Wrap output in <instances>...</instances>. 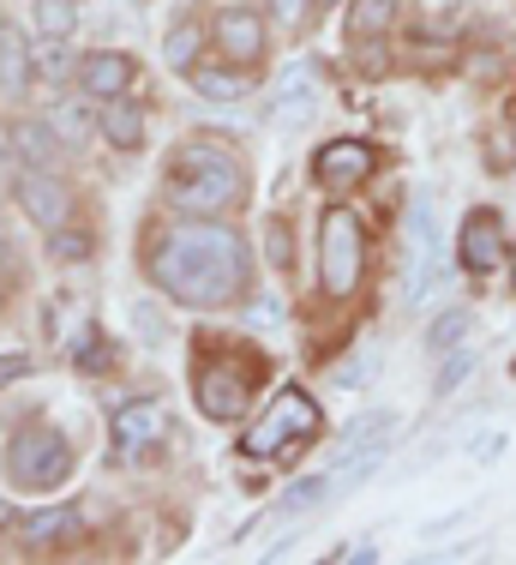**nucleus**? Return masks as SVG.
Masks as SVG:
<instances>
[{
	"label": "nucleus",
	"instance_id": "1",
	"mask_svg": "<svg viewBox=\"0 0 516 565\" xmlns=\"http://www.w3.org/2000/svg\"><path fill=\"white\" fill-rule=\"evenodd\" d=\"M252 253L247 241L235 235L228 223H211V217H181L169 223L162 235L151 241V282L162 295H174L181 307H235L252 282Z\"/></svg>",
	"mask_w": 516,
	"mask_h": 565
},
{
	"label": "nucleus",
	"instance_id": "2",
	"mask_svg": "<svg viewBox=\"0 0 516 565\" xmlns=\"http://www.w3.org/2000/svg\"><path fill=\"white\" fill-rule=\"evenodd\" d=\"M169 199L193 217H216V211H235L247 199V169L228 151L223 139H193L174 151L169 169Z\"/></svg>",
	"mask_w": 516,
	"mask_h": 565
},
{
	"label": "nucleus",
	"instance_id": "3",
	"mask_svg": "<svg viewBox=\"0 0 516 565\" xmlns=\"http://www.w3.org/2000/svg\"><path fill=\"white\" fill-rule=\"evenodd\" d=\"M258 385H265V361H240L235 349H211L205 361H193V397L211 422H240L252 409Z\"/></svg>",
	"mask_w": 516,
	"mask_h": 565
},
{
	"label": "nucleus",
	"instance_id": "4",
	"mask_svg": "<svg viewBox=\"0 0 516 565\" xmlns=\"http://www.w3.org/2000/svg\"><path fill=\"white\" fill-rule=\"evenodd\" d=\"M73 476V446L66 434H54L49 422H31L7 439V481L24 493H49Z\"/></svg>",
	"mask_w": 516,
	"mask_h": 565
},
{
	"label": "nucleus",
	"instance_id": "5",
	"mask_svg": "<svg viewBox=\"0 0 516 565\" xmlns=\"http://www.w3.org/2000/svg\"><path fill=\"white\" fill-rule=\"evenodd\" d=\"M361 271H366V228L355 211L336 205L319 228V277H324V295L343 301V295L361 289Z\"/></svg>",
	"mask_w": 516,
	"mask_h": 565
},
{
	"label": "nucleus",
	"instance_id": "6",
	"mask_svg": "<svg viewBox=\"0 0 516 565\" xmlns=\"http://www.w3.org/2000/svg\"><path fill=\"white\" fill-rule=\"evenodd\" d=\"M319 434H324L319 403H312L307 392H282L277 403H270V415H265V422H258L252 434L240 439V451H247V457H277V451L312 446Z\"/></svg>",
	"mask_w": 516,
	"mask_h": 565
},
{
	"label": "nucleus",
	"instance_id": "7",
	"mask_svg": "<svg viewBox=\"0 0 516 565\" xmlns=\"http://www.w3.org/2000/svg\"><path fill=\"white\" fill-rule=\"evenodd\" d=\"M211 43L223 49L228 66H258L265 61V19H258L252 7H228V12H216Z\"/></svg>",
	"mask_w": 516,
	"mask_h": 565
},
{
	"label": "nucleus",
	"instance_id": "8",
	"mask_svg": "<svg viewBox=\"0 0 516 565\" xmlns=\"http://www.w3.org/2000/svg\"><path fill=\"white\" fill-rule=\"evenodd\" d=\"M12 199H19L24 217L43 223V228H61L66 217H73V193L54 181V169H24L19 181H12Z\"/></svg>",
	"mask_w": 516,
	"mask_h": 565
},
{
	"label": "nucleus",
	"instance_id": "9",
	"mask_svg": "<svg viewBox=\"0 0 516 565\" xmlns=\"http://www.w3.org/2000/svg\"><path fill=\"white\" fill-rule=\"evenodd\" d=\"M312 174H319V186H331V193H355L366 174H373V145L366 139H331L312 157Z\"/></svg>",
	"mask_w": 516,
	"mask_h": 565
},
{
	"label": "nucleus",
	"instance_id": "10",
	"mask_svg": "<svg viewBox=\"0 0 516 565\" xmlns=\"http://www.w3.org/2000/svg\"><path fill=\"white\" fill-rule=\"evenodd\" d=\"M456 259H463L474 277L498 271V265L510 259V253H505V223H498V211H474V217L463 223V235H456Z\"/></svg>",
	"mask_w": 516,
	"mask_h": 565
},
{
	"label": "nucleus",
	"instance_id": "11",
	"mask_svg": "<svg viewBox=\"0 0 516 565\" xmlns=\"http://www.w3.org/2000/svg\"><path fill=\"white\" fill-rule=\"evenodd\" d=\"M132 78H139V61H132V55H120V49H97V55H85V61H78V85H85L97 103L120 97V90H127Z\"/></svg>",
	"mask_w": 516,
	"mask_h": 565
},
{
	"label": "nucleus",
	"instance_id": "12",
	"mask_svg": "<svg viewBox=\"0 0 516 565\" xmlns=\"http://www.w3.org/2000/svg\"><path fill=\"white\" fill-rule=\"evenodd\" d=\"M108 434H115V451L120 457H139L162 434V409H157V403H120L115 422H108Z\"/></svg>",
	"mask_w": 516,
	"mask_h": 565
},
{
	"label": "nucleus",
	"instance_id": "13",
	"mask_svg": "<svg viewBox=\"0 0 516 565\" xmlns=\"http://www.w3.org/2000/svg\"><path fill=\"white\" fill-rule=\"evenodd\" d=\"M31 78H36L31 43H24V31L12 19H0V90H7V97H24V90H31Z\"/></svg>",
	"mask_w": 516,
	"mask_h": 565
},
{
	"label": "nucleus",
	"instance_id": "14",
	"mask_svg": "<svg viewBox=\"0 0 516 565\" xmlns=\"http://www.w3.org/2000/svg\"><path fill=\"white\" fill-rule=\"evenodd\" d=\"M7 145H12V157H19L24 169H54L61 163V132H54L49 120H12Z\"/></svg>",
	"mask_w": 516,
	"mask_h": 565
},
{
	"label": "nucleus",
	"instance_id": "15",
	"mask_svg": "<svg viewBox=\"0 0 516 565\" xmlns=\"http://www.w3.org/2000/svg\"><path fill=\"white\" fill-rule=\"evenodd\" d=\"M312 109H319V85H312L307 66H294L277 85V97H270V115H277L282 127H294V120H312Z\"/></svg>",
	"mask_w": 516,
	"mask_h": 565
},
{
	"label": "nucleus",
	"instance_id": "16",
	"mask_svg": "<svg viewBox=\"0 0 516 565\" xmlns=\"http://www.w3.org/2000/svg\"><path fill=\"white\" fill-rule=\"evenodd\" d=\"M97 120H103V139L115 145V151H139V145H144V109H139V103L108 97Z\"/></svg>",
	"mask_w": 516,
	"mask_h": 565
},
{
	"label": "nucleus",
	"instance_id": "17",
	"mask_svg": "<svg viewBox=\"0 0 516 565\" xmlns=\"http://www.w3.org/2000/svg\"><path fill=\"white\" fill-rule=\"evenodd\" d=\"M186 78H193V90L211 103H235L252 90V66H186Z\"/></svg>",
	"mask_w": 516,
	"mask_h": 565
},
{
	"label": "nucleus",
	"instance_id": "18",
	"mask_svg": "<svg viewBox=\"0 0 516 565\" xmlns=\"http://www.w3.org/2000/svg\"><path fill=\"white\" fill-rule=\"evenodd\" d=\"M390 434H397V415H390V409L355 415V422L343 427V457H361V451H373L378 439H385V446H390Z\"/></svg>",
	"mask_w": 516,
	"mask_h": 565
},
{
	"label": "nucleus",
	"instance_id": "19",
	"mask_svg": "<svg viewBox=\"0 0 516 565\" xmlns=\"http://www.w3.org/2000/svg\"><path fill=\"white\" fill-rule=\"evenodd\" d=\"M198 49H205V24H198V19H181L169 36H162V61L181 66V73H186V66H198Z\"/></svg>",
	"mask_w": 516,
	"mask_h": 565
},
{
	"label": "nucleus",
	"instance_id": "20",
	"mask_svg": "<svg viewBox=\"0 0 516 565\" xmlns=\"http://www.w3.org/2000/svg\"><path fill=\"white\" fill-rule=\"evenodd\" d=\"M397 12H402V0H355V7H348V31L355 36H385L390 24H397Z\"/></svg>",
	"mask_w": 516,
	"mask_h": 565
},
{
	"label": "nucleus",
	"instance_id": "21",
	"mask_svg": "<svg viewBox=\"0 0 516 565\" xmlns=\"http://www.w3.org/2000/svg\"><path fill=\"white\" fill-rule=\"evenodd\" d=\"M469 331H474V313H469V307H451V313H439V319H432L427 349H432V355H451V349L463 343Z\"/></svg>",
	"mask_w": 516,
	"mask_h": 565
},
{
	"label": "nucleus",
	"instance_id": "22",
	"mask_svg": "<svg viewBox=\"0 0 516 565\" xmlns=\"http://www.w3.org/2000/svg\"><path fill=\"white\" fill-rule=\"evenodd\" d=\"M49 127H54V132H61V145H90V132H97V127H103V120H97V115H90V109H85V103H61V109H54V115H49Z\"/></svg>",
	"mask_w": 516,
	"mask_h": 565
},
{
	"label": "nucleus",
	"instance_id": "23",
	"mask_svg": "<svg viewBox=\"0 0 516 565\" xmlns=\"http://www.w3.org/2000/svg\"><path fill=\"white\" fill-rule=\"evenodd\" d=\"M78 530V518L66 505H54V511H36L31 523H24V542L31 547H49V542H61V535H73Z\"/></svg>",
	"mask_w": 516,
	"mask_h": 565
},
{
	"label": "nucleus",
	"instance_id": "24",
	"mask_svg": "<svg viewBox=\"0 0 516 565\" xmlns=\"http://www.w3.org/2000/svg\"><path fill=\"white\" fill-rule=\"evenodd\" d=\"M331 488H336L331 476H307V481H294V488L282 493V518H307V511H319Z\"/></svg>",
	"mask_w": 516,
	"mask_h": 565
},
{
	"label": "nucleus",
	"instance_id": "25",
	"mask_svg": "<svg viewBox=\"0 0 516 565\" xmlns=\"http://www.w3.org/2000/svg\"><path fill=\"white\" fill-rule=\"evenodd\" d=\"M36 73H43L49 85H61V78H78V61H73V49H66V36H49V43L36 49Z\"/></svg>",
	"mask_w": 516,
	"mask_h": 565
},
{
	"label": "nucleus",
	"instance_id": "26",
	"mask_svg": "<svg viewBox=\"0 0 516 565\" xmlns=\"http://www.w3.org/2000/svg\"><path fill=\"white\" fill-rule=\"evenodd\" d=\"M78 24V0H36V31L43 36H73Z\"/></svg>",
	"mask_w": 516,
	"mask_h": 565
},
{
	"label": "nucleus",
	"instance_id": "27",
	"mask_svg": "<svg viewBox=\"0 0 516 565\" xmlns=\"http://www.w3.org/2000/svg\"><path fill=\"white\" fill-rule=\"evenodd\" d=\"M49 259H66V265H78V259H90V235L85 228H49Z\"/></svg>",
	"mask_w": 516,
	"mask_h": 565
},
{
	"label": "nucleus",
	"instance_id": "28",
	"mask_svg": "<svg viewBox=\"0 0 516 565\" xmlns=\"http://www.w3.org/2000/svg\"><path fill=\"white\" fill-rule=\"evenodd\" d=\"M78 367H85V373H108V367H115V343H108L97 326L78 338Z\"/></svg>",
	"mask_w": 516,
	"mask_h": 565
},
{
	"label": "nucleus",
	"instance_id": "29",
	"mask_svg": "<svg viewBox=\"0 0 516 565\" xmlns=\"http://www.w3.org/2000/svg\"><path fill=\"white\" fill-rule=\"evenodd\" d=\"M469 373H474V349H451V361L439 367V397H451L456 385L469 380Z\"/></svg>",
	"mask_w": 516,
	"mask_h": 565
},
{
	"label": "nucleus",
	"instance_id": "30",
	"mask_svg": "<svg viewBox=\"0 0 516 565\" xmlns=\"http://www.w3.org/2000/svg\"><path fill=\"white\" fill-rule=\"evenodd\" d=\"M265 241H270V259H277V265H294V259H289V223H282V217H270Z\"/></svg>",
	"mask_w": 516,
	"mask_h": 565
},
{
	"label": "nucleus",
	"instance_id": "31",
	"mask_svg": "<svg viewBox=\"0 0 516 565\" xmlns=\"http://www.w3.org/2000/svg\"><path fill=\"white\" fill-rule=\"evenodd\" d=\"M378 373V355H361L355 367H336V385H366Z\"/></svg>",
	"mask_w": 516,
	"mask_h": 565
},
{
	"label": "nucleus",
	"instance_id": "32",
	"mask_svg": "<svg viewBox=\"0 0 516 565\" xmlns=\"http://www.w3.org/2000/svg\"><path fill=\"white\" fill-rule=\"evenodd\" d=\"M132 326H139V338H162V331H169V326H162V313H151V301H144V307H132Z\"/></svg>",
	"mask_w": 516,
	"mask_h": 565
},
{
	"label": "nucleus",
	"instance_id": "33",
	"mask_svg": "<svg viewBox=\"0 0 516 565\" xmlns=\"http://www.w3.org/2000/svg\"><path fill=\"white\" fill-rule=\"evenodd\" d=\"M469 457H474V463H498V457H505V434H486V439H474V446H469Z\"/></svg>",
	"mask_w": 516,
	"mask_h": 565
},
{
	"label": "nucleus",
	"instance_id": "34",
	"mask_svg": "<svg viewBox=\"0 0 516 565\" xmlns=\"http://www.w3.org/2000/svg\"><path fill=\"white\" fill-rule=\"evenodd\" d=\"M270 19H277V24H301L307 19V0H270Z\"/></svg>",
	"mask_w": 516,
	"mask_h": 565
},
{
	"label": "nucleus",
	"instance_id": "35",
	"mask_svg": "<svg viewBox=\"0 0 516 565\" xmlns=\"http://www.w3.org/2000/svg\"><path fill=\"white\" fill-rule=\"evenodd\" d=\"M252 326H282V301H270V295H265V301H252Z\"/></svg>",
	"mask_w": 516,
	"mask_h": 565
},
{
	"label": "nucleus",
	"instance_id": "36",
	"mask_svg": "<svg viewBox=\"0 0 516 565\" xmlns=\"http://www.w3.org/2000/svg\"><path fill=\"white\" fill-rule=\"evenodd\" d=\"M24 373H31V355H0V385L24 380Z\"/></svg>",
	"mask_w": 516,
	"mask_h": 565
},
{
	"label": "nucleus",
	"instance_id": "37",
	"mask_svg": "<svg viewBox=\"0 0 516 565\" xmlns=\"http://www.w3.org/2000/svg\"><path fill=\"white\" fill-rule=\"evenodd\" d=\"M12 259H19V247H12V241H7V235H0V271H7V277H12V271H19V265H12Z\"/></svg>",
	"mask_w": 516,
	"mask_h": 565
},
{
	"label": "nucleus",
	"instance_id": "38",
	"mask_svg": "<svg viewBox=\"0 0 516 565\" xmlns=\"http://www.w3.org/2000/svg\"><path fill=\"white\" fill-rule=\"evenodd\" d=\"M510 282H516V253H510Z\"/></svg>",
	"mask_w": 516,
	"mask_h": 565
},
{
	"label": "nucleus",
	"instance_id": "39",
	"mask_svg": "<svg viewBox=\"0 0 516 565\" xmlns=\"http://www.w3.org/2000/svg\"><path fill=\"white\" fill-rule=\"evenodd\" d=\"M319 7H336V0H319Z\"/></svg>",
	"mask_w": 516,
	"mask_h": 565
}]
</instances>
